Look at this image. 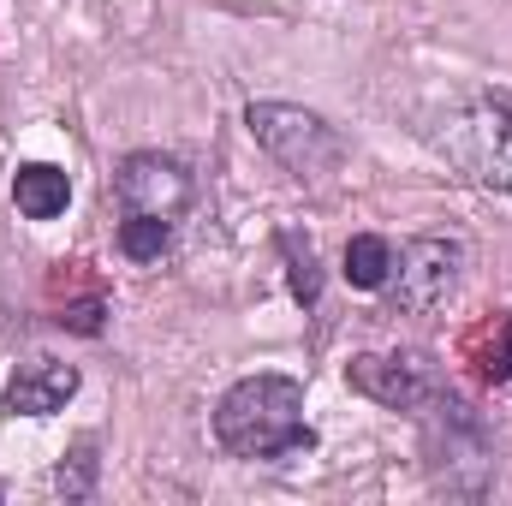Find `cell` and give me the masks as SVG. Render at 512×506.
I'll return each instance as SVG.
<instances>
[{
    "instance_id": "1",
    "label": "cell",
    "mask_w": 512,
    "mask_h": 506,
    "mask_svg": "<svg viewBox=\"0 0 512 506\" xmlns=\"http://www.w3.org/2000/svg\"><path fill=\"white\" fill-rule=\"evenodd\" d=\"M215 441L233 459H256V465L310 453L316 447V429L304 417V381H292V376L233 381L221 393V405H215Z\"/></svg>"
},
{
    "instance_id": "2",
    "label": "cell",
    "mask_w": 512,
    "mask_h": 506,
    "mask_svg": "<svg viewBox=\"0 0 512 506\" xmlns=\"http://www.w3.org/2000/svg\"><path fill=\"white\" fill-rule=\"evenodd\" d=\"M417 423H423V459H429L435 489L465 495V501L489 495V483H495V441H489L483 417L447 387L429 411H417Z\"/></svg>"
},
{
    "instance_id": "3",
    "label": "cell",
    "mask_w": 512,
    "mask_h": 506,
    "mask_svg": "<svg viewBox=\"0 0 512 506\" xmlns=\"http://www.w3.org/2000/svg\"><path fill=\"white\" fill-rule=\"evenodd\" d=\"M245 126L251 137L298 179V185H328L340 167H346V137L328 126L322 114L298 108V102H251L245 108Z\"/></svg>"
},
{
    "instance_id": "4",
    "label": "cell",
    "mask_w": 512,
    "mask_h": 506,
    "mask_svg": "<svg viewBox=\"0 0 512 506\" xmlns=\"http://www.w3.org/2000/svg\"><path fill=\"white\" fill-rule=\"evenodd\" d=\"M465 262L471 251L459 245V239H447V233H417V239H405L399 251H393V274H387V304L399 310V316H429V310H441L453 292H459V280H465Z\"/></svg>"
},
{
    "instance_id": "5",
    "label": "cell",
    "mask_w": 512,
    "mask_h": 506,
    "mask_svg": "<svg viewBox=\"0 0 512 506\" xmlns=\"http://www.w3.org/2000/svg\"><path fill=\"white\" fill-rule=\"evenodd\" d=\"M441 155L465 167L477 185L512 197V96H483L477 108L453 114L447 131H435Z\"/></svg>"
},
{
    "instance_id": "6",
    "label": "cell",
    "mask_w": 512,
    "mask_h": 506,
    "mask_svg": "<svg viewBox=\"0 0 512 506\" xmlns=\"http://www.w3.org/2000/svg\"><path fill=\"white\" fill-rule=\"evenodd\" d=\"M346 381H352V393H364V399H376L387 411H429L441 393H447V381L441 370L423 358V352H358L352 364H346Z\"/></svg>"
},
{
    "instance_id": "7",
    "label": "cell",
    "mask_w": 512,
    "mask_h": 506,
    "mask_svg": "<svg viewBox=\"0 0 512 506\" xmlns=\"http://www.w3.org/2000/svg\"><path fill=\"white\" fill-rule=\"evenodd\" d=\"M114 203L126 215H161V221H179L191 203H197V179L185 161L161 155V149H137L114 167Z\"/></svg>"
},
{
    "instance_id": "8",
    "label": "cell",
    "mask_w": 512,
    "mask_h": 506,
    "mask_svg": "<svg viewBox=\"0 0 512 506\" xmlns=\"http://www.w3.org/2000/svg\"><path fill=\"white\" fill-rule=\"evenodd\" d=\"M48 310H54L60 328L96 340V334L108 328V280H102L84 256H66V262L48 268Z\"/></svg>"
},
{
    "instance_id": "9",
    "label": "cell",
    "mask_w": 512,
    "mask_h": 506,
    "mask_svg": "<svg viewBox=\"0 0 512 506\" xmlns=\"http://www.w3.org/2000/svg\"><path fill=\"white\" fill-rule=\"evenodd\" d=\"M78 381H84V376H78L72 364L30 358V364H18V370H12L0 411H6V417H54V411H66V399L78 393Z\"/></svg>"
},
{
    "instance_id": "10",
    "label": "cell",
    "mask_w": 512,
    "mask_h": 506,
    "mask_svg": "<svg viewBox=\"0 0 512 506\" xmlns=\"http://www.w3.org/2000/svg\"><path fill=\"white\" fill-rule=\"evenodd\" d=\"M459 364L483 387H507L512 381V316L507 310H483L471 328H459Z\"/></svg>"
},
{
    "instance_id": "11",
    "label": "cell",
    "mask_w": 512,
    "mask_h": 506,
    "mask_svg": "<svg viewBox=\"0 0 512 506\" xmlns=\"http://www.w3.org/2000/svg\"><path fill=\"white\" fill-rule=\"evenodd\" d=\"M12 203H18L24 221H54L72 203V173L54 167V161H24L12 173Z\"/></svg>"
},
{
    "instance_id": "12",
    "label": "cell",
    "mask_w": 512,
    "mask_h": 506,
    "mask_svg": "<svg viewBox=\"0 0 512 506\" xmlns=\"http://www.w3.org/2000/svg\"><path fill=\"white\" fill-rule=\"evenodd\" d=\"M274 251H280V262H286L292 298H298L304 310H316V298H322V262H316V245H310L298 227H280V233H274Z\"/></svg>"
},
{
    "instance_id": "13",
    "label": "cell",
    "mask_w": 512,
    "mask_h": 506,
    "mask_svg": "<svg viewBox=\"0 0 512 506\" xmlns=\"http://www.w3.org/2000/svg\"><path fill=\"white\" fill-rule=\"evenodd\" d=\"M340 274H346V286H358V292H382L387 274H393V245H387L382 233H358V239L346 245Z\"/></svg>"
},
{
    "instance_id": "14",
    "label": "cell",
    "mask_w": 512,
    "mask_h": 506,
    "mask_svg": "<svg viewBox=\"0 0 512 506\" xmlns=\"http://www.w3.org/2000/svg\"><path fill=\"white\" fill-rule=\"evenodd\" d=\"M167 245H173V221H161V215H126L120 221V251L131 262H161Z\"/></svg>"
},
{
    "instance_id": "15",
    "label": "cell",
    "mask_w": 512,
    "mask_h": 506,
    "mask_svg": "<svg viewBox=\"0 0 512 506\" xmlns=\"http://www.w3.org/2000/svg\"><path fill=\"white\" fill-rule=\"evenodd\" d=\"M96 441H78L66 459H60V471H54V489L66 495V501H90L96 495Z\"/></svg>"
}]
</instances>
